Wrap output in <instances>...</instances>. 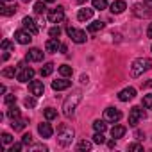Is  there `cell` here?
Returning a JSON list of instances; mask_svg holds the SVG:
<instances>
[{"mask_svg":"<svg viewBox=\"0 0 152 152\" xmlns=\"http://www.w3.org/2000/svg\"><path fill=\"white\" fill-rule=\"evenodd\" d=\"M107 147H109V148H115V147H116V140H111V141L107 143Z\"/></svg>","mask_w":152,"mask_h":152,"instance_id":"cell-45","label":"cell"},{"mask_svg":"<svg viewBox=\"0 0 152 152\" xmlns=\"http://www.w3.org/2000/svg\"><path fill=\"white\" fill-rule=\"evenodd\" d=\"M22 143H23V145H31V143H32V136H31V134H23V136H22Z\"/></svg>","mask_w":152,"mask_h":152,"instance_id":"cell-40","label":"cell"},{"mask_svg":"<svg viewBox=\"0 0 152 152\" xmlns=\"http://www.w3.org/2000/svg\"><path fill=\"white\" fill-rule=\"evenodd\" d=\"M147 36H148V38L152 39V23H150V25L147 27Z\"/></svg>","mask_w":152,"mask_h":152,"instance_id":"cell-44","label":"cell"},{"mask_svg":"<svg viewBox=\"0 0 152 152\" xmlns=\"http://www.w3.org/2000/svg\"><path fill=\"white\" fill-rule=\"evenodd\" d=\"M66 32H68V36L72 38V41H75V43H84L86 41V32L84 31H79V29H75V27H66Z\"/></svg>","mask_w":152,"mask_h":152,"instance_id":"cell-5","label":"cell"},{"mask_svg":"<svg viewBox=\"0 0 152 152\" xmlns=\"http://www.w3.org/2000/svg\"><path fill=\"white\" fill-rule=\"evenodd\" d=\"M150 68H152V61L148 57H138L131 64V75H132V77H140L143 72H147Z\"/></svg>","mask_w":152,"mask_h":152,"instance_id":"cell-3","label":"cell"},{"mask_svg":"<svg viewBox=\"0 0 152 152\" xmlns=\"http://www.w3.org/2000/svg\"><path fill=\"white\" fill-rule=\"evenodd\" d=\"M7 116H9V120L13 122V120H18L20 118V109L13 104V106H9V109H7Z\"/></svg>","mask_w":152,"mask_h":152,"instance_id":"cell-21","label":"cell"},{"mask_svg":"<svg viewBox=\"0 0 152 152\" xmlns=\"http://www.w3.org/2000/svg\"><path fill=\"white\" fill-rule=\"evenodd\" d=\"M93 129H95V132H104L107 129V124L104 120H95L93 122Z\"/></svg>","mask_w":152,"mask_h":152,"instance_id":"cell-23","label":"cell"},{"mask_svg":"<svg viewBox=\"0 0 152 152\" xmlns=\"http://www.w3.org/2000/svg\"><path fill=\"white\" fill-rule=\"evenodd\" d=\"M13 140H15V138H13L9 132H4V134H2V143H4V145H9V143H13Z\"/></svg>","mask_w":152,"mask_h":152,"instance_id":"cell-35","label":"cell"},{"mask_svg":"<svg viewBox=\"0 0 152 152\" xmlns=\"http://www.w3.org/2000/svg\"><path fill=\"white\" fill-rule=\"evenodd\" d=\"M132 9H134V13H136L138 16H150V13H148V11H141V9H143V6H134Z\"/></svg>","mask_w":152,"mask_h":152,"instance_id":"cell-33","label":"cell"},{"mask_svg":"<svg viewBox=\"0 0 152 152\" xmlns=\"http://www.w3.org/2000/svg\"><path fill=\"white\" fill-rule=\"evenodd\" d=\"M31 150H34V152H38V150L47 152V150H48V147H47V145H32V147H31Z\"/></svg>","mask_w":152,"mask_h":152,"instance_id":"cell-41","label":"cell"},{"mask_svg":"<svg viewBox=\"0 0 152 152\" xmlns=\"http://www.w3.org/2000/svg\"><path fill=\"white\" fill-rule=\"evenodd\" d=\"M23 104H25L27 107H34V106H36V99H34V97H27V99L23 100Z\"/></svg>","mask_w":152,"mask_h":152,"instance_id":"cell-39","label":"cell"},{"mask_svg":"<svg viewBox=\"0 0 152 152\" xmlns=\"http://www.w3.org/2000/svg\"><path fill=\"white\" fill-rule=\"evenodd\" d=\"M91 16H93V9H88V7L79 9V13H77V18H79L81 22H88Z\"/></svg>","mask_w":152,"mask_h":152,"instance_id":"cell-18","label":"cell"},{"mask_svg":"<svg viewBox=\"0 0 152 152\" xmlns=\"http://www.w3.org/2000/svg\"><path fill=\"white\" fill-rule=\"evenodd\" d=\"M72 66H68V64H63V66H59V73L63 75V77H72Z\"/></svg>","mask_w":152,"mask_h":152,"instance_id":"cell-26","label":"cell"},{"mask_svg":"<svg viewBox=\"0 0 152 152\" xmlns=\"http://www.w3.org/2000/svg\"><path fill=\"white\" fill-rule=\"evenodd\" d=\"M45 11H47L45 0H43V2H36V4H34V13H36V15H43Z\"/></svg>","mask_w":152,"mask_h":152,"instance_id":"cell-27","label":"cell"},{"mask_svg":"<svg viewBox=\"0 0 152 152\" xmlns=\"http://www.w3.org/2000/svg\"><path fill=\"white\" fill-rule=\"evenodd\" d=\"M72 86V81H66V79H59V81H54L52 83V88L56 91H63V90H68Z\"/></svg>","mask_w":152,"mask_h":152,"instance_id":"cell-16","label":"cell"},{"mask_svg":"<svg viewBox=\"0 0 152 152\" xmlns=\"http://www.w3.org/2000/svg\"><path fill=\"white\" fill-rule=\"evenodd\" d=\"M18 11L16 6H6V2H2V6H0V13H2L4 16H11Z\"/></svg>","mask_w":152,"mask_h":152,"instance_id":"cell-19","label":"cell"},{"mask_svg":"<svg viewBox=\"0 0 152 152\" xmlns=\"http://www.w3.org/2000/svg\"><path fill=\"white\" fill-rule=\"evenodd\" d=\"M29 90H31V93L34 95V97H41L43 93H45V86H43V83L41 81H31V84H29Z\"/></svg>","mask_w":152,"mask_h":152,"instance_id":"cell-10","label":"cell"},{"mask_svg":"<svg viewBox=\"0 0 152 152\" xmlns=\"http://www.w3.org/2000/svg\"><path fill=\"white\" fill-rule=\"evenodd\" d=\"M22 2H31V0H22Z\"/></svg>","mask_w":152,"mask_h":152,"instance_id":"cell-49","label":"cell"},{"mask_svg":"<svg viewBox=\"0 0 152 152\" xmlns=\"http://www.w3.org/2000/svg\"><path fill=\"white\" fill-rule=\"evenodd\" d=\"M106 7H107V0H93V9L102 11V9H106Z\"/></svg>","mask_w":152,"mask_h":152,"instance_id":"cell-28","label":"cell"},{"mask_svg":"<svg viewBox=\"0 0 152 152\" xmlns=\"http://www.w3.org/2000/svg\"><path fill=\"white\" fill-rule=\"evenodd\" d=\"M15 39H16L20 45H29V43L32 41V34H31L27 29H25V31H23V29H20V31H16V32H15Z\"/></svg>","mask_w":152,"mask_h":152,"instance_id":"cell-7","label":"cell"},{"mask_svg":"<svg viewBox=\"0 0 152 152\" xmlns=\"http://www.w3.org/2000/svg\"><path fill=\"white\" fill-rule=\"evenodd\" d=\"M93 141H95V143H99V145H100V143H104V141H106V138H104V132H95V136H93Z\"/></svg>","mask_w":152,"mask_h":152,"instance_id":"cell-36","label":"cell"},{"mask_svg":"<svg viewBox=\"0 0 152 152\" xmlns=\"http://www.w3.org/2000/svg\"><path fill=\"white\" fill-rule=\"evenodd\" d=\"M136 97V90L134 88H125V90H122L120 93H118V99L122 100V102H129V100H132Z\"/></svg>","mask_w":152,"mask_h":152,"instance_id":"cell-12","label":"cell"},{"mask_svg":"<svg viewBox=\"0 0 152 152\" xmlns=\"http://www.w3.org/2000/svg\"><path fill=\"white\" fill-rule=\"evenodd\" d=\"M45 2H56V0H45Z\"/></svg>","mask_w":152,"mask_h":152,"instance_id":"cell-48","label":"cell"},{"mask_svg":"<svg viewBox=\"0 0 152 152\" xmlns=\"http://www.w3.org/2000/svg\"><path fill=\"white\" fill-rule=\"evenodd\" d=\"M61 47H63V43L57 39V38H52V39H48L47 43H45V48H47V52H57V50H61Z\"/></svg>","mask_w":152,"mask_h":152,"instance_id":"cell-14","label":"cell"},{"mask_svg":"<svg viewBox=\"0 0 152 152\" xmlns=\"http://www.w3.org/2000/svg\"><path fill=\"white\" fill-rule=\"evenodd\" d=\"M81 99H83V93H81V91H75L73 95H70V97L63 102V113H64V116H68V118L73 116V113H75V109H77Z\"/></svg>","mask_w":152,"mask_h":152,"instance_id":"cell-1","label":"cell"},{"mask_svg":"<svg viewBox=\"0 0 152 152\" xmlns=\"http://www.w3.org/2000/svg\"><path fill=\"white\" fill-rule=\"evenodd\" d=\"M129 150H143V147L140 143H132V145H129Z\"/></svg>","mask_w":152,"mask_h":152,"instance_id":"cell-43","label":"cell"},{"mask_svg":"<svg viewBox=\"0 0 152 152\" xmlns=\"http://www.w3.org/2000/svg\"><path fill=\"white\" fill-rule=\"evenodd\" d=\"M16 73H18V72L15 70V66H9V68H4V70H2V75H4V77H7V79H9V77H15Z\"/></svg>","mask_w":152,"mask_h":152,"instance_id":"cell-29","label":"cell"},{"mask_svg":"<svg viewBox=\"0 0 152 152\" xmlns=\"http://www.w3.org/2000/svg\"><path fill=\"white\" fill-rule=\"evenodd\" d=\"M125 131H127V129H125L124 125H115V127L111 129V136H113L115 140H116V138H122V136L125 134Z\"/></svg>","mask_w":152,"mask_h":152,"instance_id":"cell-22","label":"cell"},{"mask_svg":"<svg viewBox=\"0 0 152 152\" xmlns=\"http://www.w3.org/2000/svg\"><path fill=\"white\" fill-rule=\"evenodd\" d=\"M141 104H143L145 109H152V95H145L143 100H141Z\"/></svg>","mask_w":152,"mask_h":152,"instance_id":"cell-31","label":"cell"},{"mask_svg":"<svg viewBox=\"0 0 152 152\" xmlns=\"http://www.w3.org/2000/svg\"><path fill=\"white\" fill-rule=\"evenodd\" d=\"M73 136H75L73 129L68 127L66 124H61V125L57 127V143H59L61 147H68V145H72Z\"/></svg>","mask_w":152,"mask_h":152,"instance_id":"cell-2","label":"cell"},{"mask_svg":"<svg viewBox=\"0 0 152 152\" xmlns=\"http://www.w3.org/2000/svg\"><path fill=\"white\" fill-rule=\"evenodd\" d=\"M102 29H104V22H100V20L93 22V23L88 27V31H90V32H99V31H102Z\"/></svg>","mask_w":152,"mask_h":152,"instance_id":"cell-24","label":"cell"},{"mask_svg":"<svg viewBox=\"0 0 152 152\" xmlns=\"http://www.w3.org/2000/svg\"><path fill=\"white\" fill-rule=\"evenodd\" d=\"M2 2H9V0H2Z\"/></svg>","mask_w":152,"mask_h":152,"instance_id":"cell-50","label":"cell"},{"mask_svg":"<svg viewBox=\"0 0 152 152\" xmlns=\"http://www.w3.org/2000/svg\"><path fill=\"white\" fill-rule=\"evenodd\" d=\"M145 4H147L148 7H152V0H145Z\"/></svg>","mask_w":152,"mask_h":152,"instance_id":"cell-46","label":"cell"},{"mask_svg":"<svg viewBox=\"0 0 152 152\" xmlns=\"http://www.w3.org/2000/svg\"><path fill=\"white\" fill-rule=\"evenodd\" d=\"M22 23H23V27H25V29H27V31H29L31 34H38V31H39V29H38L36 22H34V20L31 18V16H25V18L22 20Z\"/></svg>","mask_w":152,"mask_h":152,"instance_id":"cell-13","label":"cell"},{"mask_svg":"<svg viewBox=\"0 0 152 152\" xmlns=\"http://www.w3.org/2000/svg\"><path fill=\"white\" fill-rule=\"evenodd\" d=\"M2 48H4V50H15V45H13L9 39H4V41H2Z\"/></svg>","mask_w":152,"mask_h":152,"instance_id":"cell-38","label":"cell"},{"mask_svg":"<svg viewBox=\"0 0 152 152\" xmlns=\"http://www.w3.org/2000/svg\"><path fill=\"white\" fill-rule=\"evenodd\" d=\"M38 132H39V136L41 138H50L52 136V132H54V129H52V125L50 124H39L38 125Z\"/></svg>","mask_w":152,"mask_h":152,"instance_id":"cell-15","label":"cell"},{"mask_svg":"<svg viewBox=\"0 0 152 152\" xmlns=\"http://www.w3.org/2000/svg\"><path fill=\"white\" fill-rule=\"evenodd\" d=\"M43 115H45V118H47V120H54V118H57V111H56V109H52V107H47Z\"/></svg>","mask_w":152,"mask_h":152,"instance_id":"cell-30","label":"cell"},{"mask_svg":"<svg viewBox=\"0 0 152 152\" xmlns=\"http://www.w3.org/2000/svg\"><path fill=\"white\" fill-rule=\"evenodd\" d=\"M77 2H79V4H84V2H88V0H77Z\"/></svg>","mask_w":152,"mask_h":152,"instance_id":"cell-47","label":"cell"},{"mask_svg":"<svg viewBox=\"0 0 152 152\" xmlns=\"http://www.w3.org/2000/svg\"><path fill=\"white\" fill-rule=\"evenodd\" d=\"M64 20V9L63 7H57V9H52L48 13V22L50 23H61Z\"/></svg>","mask_w":152,"mask_h":152,"instance_id":"cell-8","label":"cell"},{"mask_svg":"<svg viewBox=\"0 0 152 152\" xmlns=\"http://www.w3.org/2000/svg\"><path fill=\"white\" fill-rule=\"evenodd\" d=\"M48 34H50V38H59V36H61V29H59V27H52Z\"/></svg>","mask_w":152,"mask_h":152,"instance_id":"cell-37","label":"cell"},{"mask_svg":"<svg viewBox=\"0 0 152 152\" xmlns=\"http://www.w3.org/2000/svg\"><path fill=\"white\" fill-rule=\"evenodd\" d=\"M52 72H54V64H52V63L43 64V68H41V77H48Z\"/></svg>","mask_w":152,"mask_h":152,"instance_id":"cell-25","label":"cell"},{"mask_svg":"<svg viewBox=\"0 0 152 152\" xmlns=\"http://www.w3.org/2000/svg\"><path fill=\"white\" fill-rule=\"evenodd\" d=\"M25 57H27V61H31V63H39V61H43V52H41L39 48H31Z\"/></svg>","mask_w":152,"mask_h":152,"instance_id":"cell-11","label":"cell"},{"mask_svg":"<svg viewBox=\"0 0 152 152\" xmlns=\"http://www.w3.org/2000/svg\"><path fill=\"white\" fill-rule=\"evenodd\" d=\"M125 9H127V6H125L124 0H115V2L111 4V13H113V15H120V13H124Z\"/></svg>","mask_w":152,"mask_h":152,"instance_id":"cell-17","label":"cell"},{"mask_svg":"<svg viewBox=\"0 0 152 152\" xmlns=\"http://www.w3.org/2000/svg\"><path fill=\"white\" fill-rule=\"evenodd\" d=\"M77 148H79V150H90V148H91V141H88V140H83V141H79Z\"/></svg>","mask_w":152,"mask_h":152,"instance_id":"cell-32","label":"cell"},{"mask_svg":"<svg viewBox=\"0 0 152 152\" xmlns=\"http://www.w3.org/2000/svg\"><path fill=\"white\" fill-rule=\"evenodd\" d=\"M27 124H29V120L27 118H18V120H13V129L15 131H23L25 127H27Z\"/></svg>","mask_w":152,"mask_h":152,"instance_id":"cell-20","label":"cell"},{"mask_svg":"<svg viewBox=\"0 0 152 152\" xmlns=\"http://www.w3.org/2000/svg\"><path fill=\"white\" fill-rule=\"evenodd\" d=\"M22 148H23V143H13V147H11L9 152H20Z\"/></svg>","mask_w":152,"mask_h":152,"instance_id":"cell-42","label":"cell"},{"mask_svg":"<svg viewBox=\"0 0 152 152\" xmlns=\"http://www.w3.org/2000/svg\"><path fill=\"white\" fill-rule=\"evenodd\" d=\"M104 118L107 120V122H118L120 118H122V113H120V109H116V107H107L106 111H104Z\"/></svg>","mask_w":152,"mask_h":152,"instance_id":"cell-9","label":"cell"},{"mask_svg":"<svg viewBox=\"0 0 152 152\" xmlns=\"http://www.w3.org/2000/svg\"><path fill=\"white\" fill-rule=\"evenodd\" d=\"M16 79H18L20 83H29V81H32V79H34V70L29 68V66H22V68H18Z\"/></svg>","mask_w":152,"mask_h":152,"instance_id":"cell-6","label":"cell"},{"mask_svg":"<svg viewBox=\"0 0 152 152\" xmlns=\"http://www.w3.org/2000/svg\"><path fill=\"white\" fill-rule=\"evenodd\" d=\"M4 102H6V106H13V104L16 102V95H11V93L6 95V97H4Z\"/></svg>","mask_w":152,"mask_h":152,"instance_id":"cell-34","label":"cell"},{"mask_svg":"<svg viewBox=\"0 0 152 152\" xmlns=\"http://www.w3.org/2000/svg\"><path fill=\"white\" fill-rule=\"evenodd\" d=\"M143 118H145V111H143L140 106H134V107L131 109V113H129V125H131V127H136L138 122L143 120Z\"/></svg>","mask_w":152,"mask_h":152,"instance_id":"cell-4","label":"cell"}]
</instances>
